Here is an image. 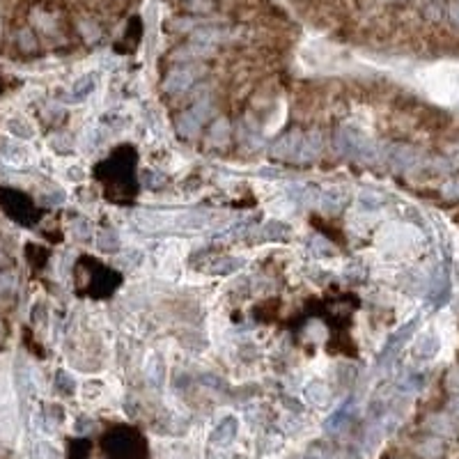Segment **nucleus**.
<instances>
[{
  "label": "nucleus",
  "instance_id": "obj_2",
  "mask_svg": "<svg viewBox=\"0 0 459 459\" xmlns=\"http://www.w3.org/2000/svg\"><path fill=\"white\" fill-rule=\"evenodd\" d=\"M184 7L190 12L205 14V12L212 10V3H209V0H184Z\"/></svg>",
  "mask_w": 459,
  "mask_h": 459
},
{
  "label": "nucleus",
  "instance_id": "obj_8",
  "mask_svg": "<svg viewBox=\"0 0 459 459\" xmlns=\"http://www.w3.org/2000/svg\"><path fill=\"white\" fill-rule=\"evenodd\" d=\"M0 264H3V257H0Z\"/></svg>",
  "mask_w": 459,
  "mask_h": 459
},
{
  "label": "nucleus",
  "instance_id": "obj_3",
  "mask_svg": "<svg viewBox=\"0 0 459 459\" xmlns=\"http://www.w3.org/2000/svg\"><path fill=\"white\" fill-rule=\"evenodd\" d=\"M79 28H81L83 37L88 39V41H92V39H97V37H99V25H97V23H92V21H81V23H79Z\"/></svg>",
  "mask_w": 459,
  "mask_h": 459
},
{
  "label": "nucleus",
  "instance_id": "obj_6",
  "mask_svg": "<svg viewBox=\"0 0 459 459\" xmlns=\"http://www.w3.org/2000/svg\"><path fill=\"white\" fill-rule=\"evenodd\" d=\"M19 44L25 49V51H32L34 49V37L30 30H21L19 32Z\"/></svg>",
  "mask_w": 459,
  "mask_h": 459
},
{
  "label": "nucleus",
  "instance_id": "obj_1",
  "mask_svg": "<svg viewBox=\"0 0 459 459\" xmlns=\"http://www.w3.org/2000/svg\"><path fill=\"white\" fill-rule=\"evenodd\" d=\"M193 72L190 69H172V72L168 74V79H166V90L170 92H181V90H186L190 83H193Z\"/></svg>",
  "mask_w": 459,
  "mask_h": 459
},
{
  "label": "nucleus",
  "instance_id": "obj_4",
  "mask_svg": "<svg viewBox=\"0 0 459 459\" xmlns=\"http://www.w3.org/2000/svg\"><path fill=\"white\" fill-rule=\"evenodd\" d=\"M32 21L37 23L41 30H46V32L53 30V19H51V16H46L44 12H34V14H32Z\"/></svg>",
  "mask_w": 459,
  "mask_h": 459
},
{
  "label": "nucleus",
  "instance_id": "obj_5",
  "mask_svg": "<svg viewBox=\"0 0 459 459\" xmlns=\"http://www.w3.org/2000/svg\"><path fill=\"white\" fill-rule=\"evenodd\" d=\"M219 37H221L219 30H200V32L193 34V39L195 41H202V44H209V41H216Z\"/></svg>",
  "mask_w": 459,
  "mask_h": 459
},
{
  "label": "nucleus",
  "instance_id": "obj_7",
  "mask_svg": "<svg viewBox=\"0 0 459 459\" xmlns=\"http://www.w3.org/2000/svg\"><path fill=\"white\" fill-rule=\"evenodd\" d=\"M450 19L455 25H459V5H450Z\"/></svg>",
  "mask_w": 459,
  "mask_h": 459
}]
</instances>
